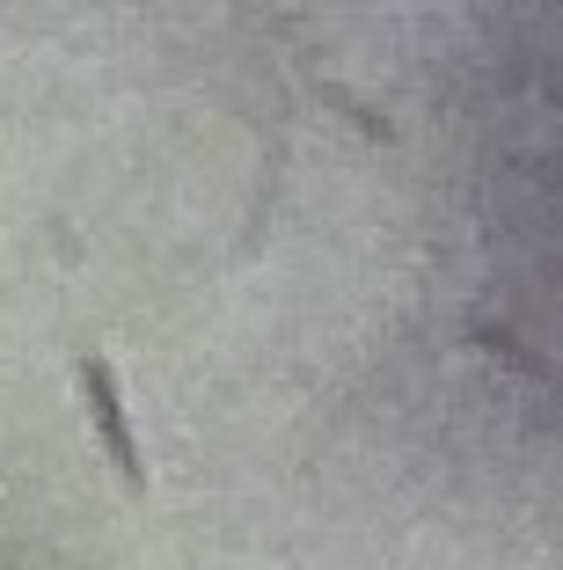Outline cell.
I'll list each match as a JSON object with an SVG mask.
<instances>
[{"mask_svg": "<svg viewBox=\"0 0 563 570\" xmlns=\"http://www.w3.org/2000/svg\"><path fill=\"white\" fill-rule=\"evenodd\" d=\"M316 96L330 102V110H337V118H344V125H359V132L373 139V147H396V118H381V110H373V102H366V96H351L344 81H316Z\"/></svg>", "mask_w": 563, "mask_h": 570, "instance_id": "7a4b0ae2", "label": "cell"}, {"mask_svg": "<svg viewBox=\"0 0 563 570\" xmlns=\"http://www.w3.org/2000/svg\"><path fill=\"white\" fill-rule=\"evenodd\" d=\"M74 373H81V403H88V424H96L103 453H110L117 483L133 490V498H147V461H139L133 417H125V387H117V366H110L103 352H81V358H74Z\"/></svg>", "mask_w": 563, "mask_h": 570, "instance_id": "6da1fadb", "label": "cell"}, {"mask_svg": "<svg viewBox=\"0 0 563 570\" xmlns=\"http://www.w3.org/2000/svg\"><path fill=\"white\" fill-rule=\"evenodd\" d=\"M468 330H476V344H483V352H497V358H505V366L534 373V381H549V387H556V395H563V373L549 366V358H534V352H527V344H520L513 330H497V322H468Z\"/></svg>", "mask_w": 563, "mask_h": 570, "instance_id": "3957f363", "label": "cell"}]
</instances>
